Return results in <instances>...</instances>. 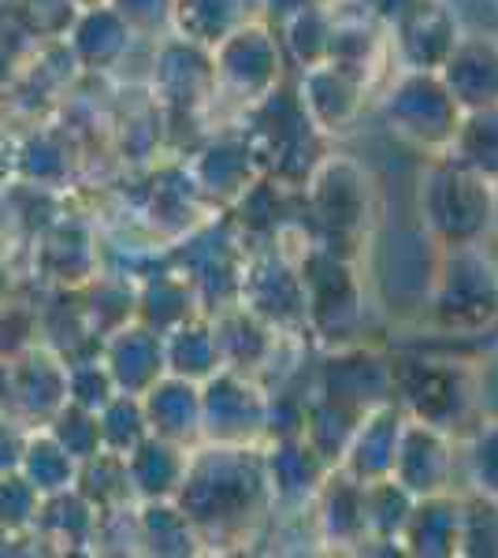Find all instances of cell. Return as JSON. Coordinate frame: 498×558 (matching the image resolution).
Returning <instances> with one entry per match:
<instances>
[{
    "mask_svg": "<svg viewBox=\"0 0 498 558\" xmlns=\"http://www.w3.org/2000/svg\"><path fill=\"white\" fill-rule=\"evenodd\" d=\"M68 402V362L45 347H31L12 362L4 413L20 425H45Z\"/></svg>",
    "mask_w": 498,
    "mask_h": 558,
    "instance_id": "1",
    "label": "cell"
},
{
    "mask_svg": "<svg viewBox=\"0 0 498 558\" xmlns=\"http://www.w3.org/2000/svg\"><path fill=\"white\" fill-rule=\"evenodd\" d=\"M105 368L112 376L116 391L138 395L157 384L160 373V347L149 331L142 328H116L105 343Z\"/></svg>",
    "mask_w": 498,
    "mask_h": 558,
    "instance_id": "2",
    "label": "cell"
},
{
    "mask_svg": "<svg viewBox=\"0 0 498 558\" xmlns=\"http://www.w3.org/2000/svg\"><path fill=\"white\" fill-rule=\"evenodd\" d=\"M20 473L34 484V492L45 499V495H60V492L75 488L78 462L63 451L57 439L49 436V428H41V432H26Z\"/></svg>",
    "mask_w": 498,
    "mask_h": 558,
    "instance_id": "3",
    "label": "cell"
},
{
    "mask_svg": "<svg viewBox=\"0 0 498 558\" xmlns=\"http://www.w3.org/2000/svg\"><path fill=\"white\" fill-rule=\"evenodd\" d=\"M97 518L101 514L71 488L60 495H45L34 525H41L52 544L78 547V544H97Z\"/></svg>",
    "mask_w": 498,
    "mask_h": 558,
    "instance_id": "4",
    "label": "cell"
},
{
    "mask_svg": "<svg viewBox=\"0 0 498 558\" xmlns=\"http://www.w3.org/2000/svg\"><path fill=\"white\" fill-rule=\"evenodd\" d=\"M123 15L112 12V8H83V20L75 23V34H71V52H75L83 64L101 68L108 60L120 57L123 49Z\"/></svg>",
    "mask_w": 498,
    "mask_h": 558,
    "instance_id": "5",
    "label": "cell"
},
{
    "mask_svg": "<svg viewBox=\"0 0 498 558\" xmlns=\"http://www.w3.org/2000/svg\"><path fill=\"white\" fill-rule=\"evenodd\" d=\"M97 428H101V447L112 454H126L146 439V413L134 395L116 391L112 399L97 410Z\"/></svg>",
    "mask_w": 498,
    "mask_h": 558,
    "instance_id": "6",
    "label": "cell"
},
{
    "mask_svg": "<svg viewBox=\"0 0 498 558\" xmlns=\"http://www.w3.org/2000/svg\"><path fill=\"white\" fill-rule=\"evenodd\" d=\"M49 436L68 451L75 462H86V458L101 454V428H97V410H86L78 402H63V407L45 421Z\"/></svg>",
    "mask_w": 498,
    "mask_h": 558,
    "instance_id": "7",
    "label": "cell"
},
{
    "mask_svg": "<svg viewBox=\"0 0 498 558\" xmlns=\"http://www.w3.org/2000/svg\"><path fill=\"white\" fill-rule=\"evenodd\" d=\"M41 510V495L34 492V484L15 470V473H0V529L8 533H23L34 529Z\"/></svg>",
    "mask_w": 498,
    "mask_h": 558,
    "instance_id": "8",
    "label": "cell"
},
{
    "mask_svg": "<svg viewBox=\"0 0 498 558\" xmlns=\"http://www.w3.org/2000/svg\"><path fill=\"white\" fill-rule=\"evenodd\" d=\"M116 395V384L108 376L101 357H78L68 362V402H78L86 410H101Z\"/></svg>",
    "mask_w": 498,
    "mask_h": 558,
    "instance_id": "9",
    "label": "cell"
},
{
    "mask_svg": "<svg viewBox=\"0 0 498 558\" xmlns=\"http://www.w3.org/2000/svg\"><path fill=\"white\" fill-rule=\"evenodd\" d=\"M38 336V317L26 305L0 302V362H15L34 347Z\"/></svg>",
    "mask_w": 498,
    "mask_h": 558,
    "instance_id": "10",
    "label": "cell"
},
{
    "mask_svg": "<svg viewBox=\"0 0 498 558\" xmlns=\"http://www.w3.org/2000/svg\"><path fill=\"white\" fill-rule=\"evenodd\" d=\"M23 444H26V432L20 428L15 417H0V473H15L23 462Z\"/></svg>",
    "mask_w": 498,
    "mask_h": 558,
    "instance_id": "11",
    "label": "cell"
},
{
    "mask_svg": "<svg viewBox=\"0 0 498 558\" xmlns=\"http://www.w3.org/2000/svg\"><path fill=\"white\" fill-rule=\"evenodd\" d=\"M8 387H12V362H0V410L8 407Z\"/></svg>",
    "mask_w": 498,
    "mask_h": 558,
    "instance_id": "12",
    "label": "cell"
},
{
    "mask_svg": "<svg viewBox=\"0 0 498 558\" xmlns=\"http://www.w3.org/2000/svg\"><path fill=\"white\" fill-rule=\"evenodd\" d=\"M8 287H12V279H8V265L0 260V302H8Z\"/></svg>",
    "mask_w": 498,
    "mask_h": 558,
    "instance_id": "13",
    "label": "cell"
},
{
    "mask_svg": "<svg viewBox=\"0 0 498 558\" xmlns=\"http://www.w3.org/2000/svg\"><path fill=\"white\" fill-rule=\"evenodd\" d=\"M12 551V533L8 529H0V555H8Z\"/></svg>",
    "mask_w": 498,
    "mask_h": 558,
    "instance_id": "14",
    "label": "cell"
},
{
    "mask_svg": "<svg viewBox=\"0 0 498 558\" xmlns=\"http://www.w3.org/2000/svg\"><path fill=\"white\" fill-rule=\"evenodd\" d=\"M71 8H78V12H83V8H94V4H101V0H68Z\"/></svg>",
    "mask_w": 498,
    "mask_h": 558,
    "instance_id": "15",
    "label": "cell"
}]
</instances>
